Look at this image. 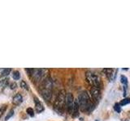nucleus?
<instances>
[{"label": "nucleus", "instance_id": "5", "mask_svg": "<svg viewBox=\"0 0 130 121\" xmlns=\"http://www.w3.org/2000/svg\"><path fill=\"white\" fill-rule=\"evenodd\" d=\"M90 95H91V98L93 101V103H94L95 104L99 103V100L101 99V96H102L101 89L96 88V87H91Z\"/></svg>", "mask_w": 130, "mask_h": 121}, {"label": "nucleus", "instance_id": "10", "mask_svg": "<svg viewBox=\"0 0 130 121\" xmlns=\"http://www.w3.org/2000/svg\"><path fill=\"white\" fill-rule=\"evenodd\" d=\"M8 83H9V79L7 78L0 80V87H5L7 86Z\"/></svg>", "mask_w": 130, "mask_h": 121}, {"label": "nucleus", "instance_id": "21", "mask_svg": "<svg viewBox=\"0 0 130 121\" xmlns=\"http://www.w3.org/2000/svg\"><path fill=\"white\" fill-rule=\"evenodd\" d=\"M96 121H99V120H96Z\"/></svg>", "mask_w": 130, "mask_h": 121}, {"label": "nucleus", "instance_id": "8", "mask_svg": "<svg viewBox=\"0 0 130 121\" xmlns=\"http://www.w3.org/2000/svg\"><path fill=\"white\" fill-rule=\"evenodd\" d=\"M23 102V96L21 95V94L20 93H17L14 97H13V103L16 106H18L20 103Z\"/></svg>", "mask_w": 130, "mask_h": 121}, {"label": "nucleus", "instance_id": "20", "mask_svg": "<svg viewBox=\"0 0 130 121\" xmlns=\"http://www.w3.org/2000/svg\"><path fill=\"white\" fill-rule=\"evenodd\" d=\"M16 87H17V84H16L15 82H12L10 84V88L11 89V90H14V89H15Z\"/></svg>", "mask_w": 130, "mask_h": 121}, {"label": "nucleus", "instance_id": "11", "mask_svg": "<svg viewBox=\"0 0 130 121\" xmlns=\"http://www.w3.org/2000/svg\"><path fill=\"white\" fill-rule=\"evenodd\" d=\"M20 86H21L23 89H24V90H29V86H28V85L26 83L25 81H23V80L20 81Z\"/></svg>", "mask_w": 130, "mask_h": 121}, {"label": "nucleus", "instance_id": "17", "mask_svg": "<svg viewBox=\"0 0 130 121\" xmlns=\"http://www.w3.org/2000/svg\"><path fill=\"white\" fill-rule=\"evenodd\" d=\"M26 112H27V114L28 115H29L31 117H34V111L32 110V109L31 107H28L26 109Z\"/></svg>", "mask_w": 130, "mask_h": 121}, {"label": "nucleus", "instance_id": "18", "mask_svg": "<svg viewBox=\"0 0 130 121\" xmlns=\"http://www.w3.org/2000/svg\"><path fill=\"white\" fill-rule=\"evenodd\" d=\"M13 115H14V110H13V109H11V110L9 111V113L7 115V116L5 117V121H7Z\"/></svg>", "mask_w": 130, "mask_h": 121}, {"label": "nucleus", "instance_id": "6", "mask_svg": "<svg viewBox=\"0 0 130 121\" xmlns=\"http://www.w3.org/2000/svg\"><path fill=\"white\" fill-rule=\"evenodd\" d=\"M41 93H42V98L46 100V102H50L51 98H52V90L41 88Z\"/></svg>", "mask_w": 130, "mask_h": 121}, {"label": "nucleus", "instance_id": "13", "mask_svg": "<svg viewBox=\"0 0 130 121\" xmlns=\"http://www.w3.org/2000/svg\"><path fill=\"white\" fill-rule=\"evenodd\" d=\"M120 82H121V83H123L124 85V86H126L128 85V78H126L125 76L121 75L120 76Z\"/></svg>", "mask_w": 130, "mask_h": 121}, {"label": "nucleus", "instance_id": "14", "mask_svg": "<svg viewBox=\"0 0 130 121\" xmlns=\"http://www.w3.org/2000/svg\"><path fill=\"white\" fill-rule=\"evenodd\" d=\"M12 77H13L14 80H19L20 78V72L17 70H15L12 74Z\"/></svg>", "mask_w": 130, "mask_h": 121}, {"label": "nucleus", "instance_id": "19", "mask_svg": "<svg viewBox=\"0 0 130 121\" xmlns=\"http://www.w3.org/2000/svg\"><path fill=\"white\" fill-rule=\"evenodd\" d=\"M114 109H115V111H116L117 112H120L121 107H120V103H116L115 106H114Z\"/></svg>", "mask_w": 130, "mask_h": 121}, {"label": "nucleus", "instance_id": "3", "mask_svg": "<svg viewBox=\"0 0 130 121\" xmlns=\"http://www.w3.org/2000/svg\"><path fill=\"white\" fill-rule=\"evenodd\" d=\"M85 78H86V82L89 85H91L92 87L101 89V87L103 86L101 78L95 73H93L92 71H87L85 73Z\"/></svg>", "mask_w": 130, "mask_h": 121}, {"label": "nucleus", "instance_id": "16", "mask_svg": "<svg viewBox=\"0 0 130 121\" xmlns=\"http://www.w3.org/2000/svg\"><path fill=\"white\" fill-rule=\"evenodd\" d=\"M128 103H130V99H124L123 100H121V102L120 103V105L121 107V106H124V105H127Z\"/></svg>", "mask_w": 130, "mask_h": 121}, {"label": "nucleus", "instance_id": "7", "mask_svg": "<svg viewBox=\"0 0 130 121\" xmlns=\"http://www.w3.org/2000/svg\"><path fill=\"white\" fill-rule=\"evenodd\" d=\"M34 103H35V109L36 111L38 113H41L44 111V106L43 104L41 103V101H39V99L37 98V97H34Z\"/></svg>", "mask_w": 130, "mask_h": 121}, {"label": "nucleus", "instance_id": "4", "mask_svg": "<svg viewBox=\"0 0 130 121\" xmlns=\"http://www.w3.org/2000/svg\"><path fill=\"white\" fill-rule=\"evenodd\" d=\"M74 97L71 93L66 94V102H65V106H66L67 111L69 114H72L73 107H74Z\"/></svg>", "mask_w": 130, "mask_h": 121}, {"label": "nucleus", "instance_id": "15", "mask_svg": "<svg viewBox=\"0 0 130 121\" xmlns=\"http://www.w3.org/2000/svg\"><path fill=\"white\" fill-rule=\"evenodd\" d=\"M6 109H7V105L6 104H3V105L0 106V117L3 115V113L5 112Z\"/></svg>", "mask_w": 130, "mask_h": 121}, {"label": "nucleus", "instance_id": "2", "mask_svg": "<svg viewBox=\"0 0 130 121\" xmlns=\"http://www.w3.org/2000/svg\"><path fill=\"white\" fill-rule=\"evenodd\" d=\"M65 102H66V93L65 91L60 90L57 95L55 103H54V109L59 114H62L63 111V108L65 107Z\"/></svg>", "mask_w": 130, "mask_h": 121}, {"label": "nucleus", "instance_id": "9", "mask_svg": "<svg viewBox=\"0 0 130 121\" xmlns=\"http://www.w3.org/2000/svg\"><path fill=\"white\" fill-rule=\"evenodd\" d=\"M79 109H80V107H79V103H78V101L75 100L74 102V107H73V111H72V116L76 118L79 115Z\"/></svg>", "mask_w": 130, "mask_h": 121}, {"label": "nucleus", "instance_id": "12", "mask_svg": "<svg viewBox=\"0 0 130 121\" xmlns=\"http://www.w3.org/2000/svg\"><path fill=\"white\" fill-rule=\"evenodd\" d=\"M11 69H3L1 72V76H7L9 75V74L11 73Z\"/></svg>", "mask_w": 130, "mask_h": 121}, {"label": "nucleus", "instance_id": "1", "mask_svg": "<svg viewBox=\"0 0 130 121\" xmlns=\"http://www.w3.org/2000/svg\"><path fill=\"white\" fill-rule=\"evenodd\" d=\"M77 101H78L80 109L82 111L89 112L93 110V107H94L90 97H89V94L86 91H83L80 93L78 95Z\"/></svg>", "mask_w": 130, "mask_h": 121}]
</instances>
